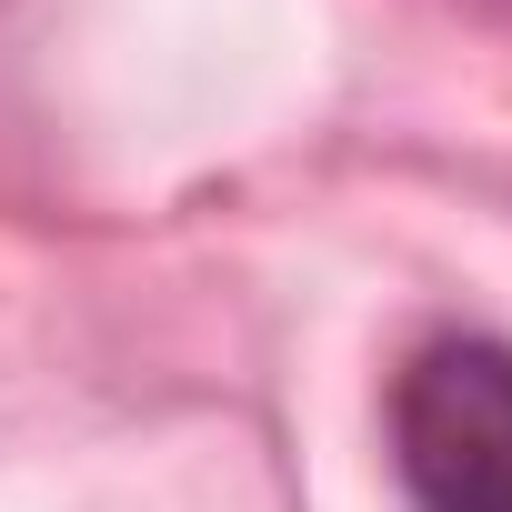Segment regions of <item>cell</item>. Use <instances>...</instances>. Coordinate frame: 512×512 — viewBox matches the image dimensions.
Here are the masks:
<instances>
[{"label": "cell", "instance_id": "1", "mask_svg": "<svg viewBox=\"0 0 512 512\" xmlns=\"http://www.w3.org/2000/svg\"><path fill=\"white\" fill-rule=\"evenodd\" d=\"M392 462L422 512H512V352L482 332L422 342L392 382Z\"/></svg>", "mask_w": 512, "mask_h": 512}]
</instances>
